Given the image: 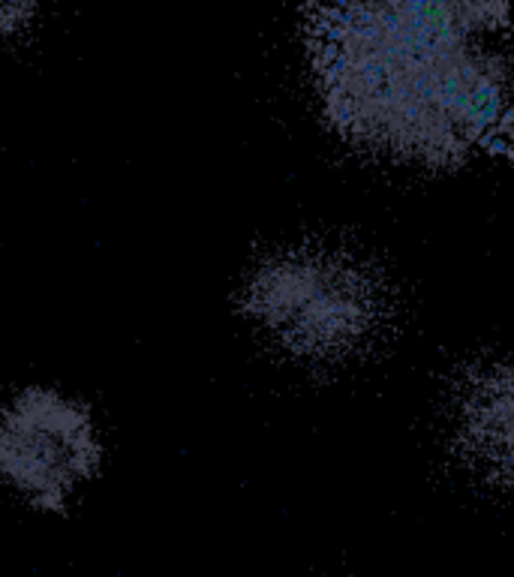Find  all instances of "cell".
<instances>
[{
    "label": "cell",
    "mask_w": 514,
    "mask_h": 577,
    "mask_svg": "<svg viewBox=\"0 0 514 577\" xmlns=\"http://www.w3.org/2000/svg\"><path fill=\"white\" fill-rule=\"evenodd\" d=\"M238 313L274 349L307 364H340L379 337L391 292L370 262L328 244L280 247L238 283Z\"/></svg>",
    "instance_id": "7a4b0ae2"
},
{
    "label": "cell",
    "mask_w": 514,
    "mask_h": 577,
    "mask_svg": "<svg viewBox=\"0 0 514 577\" xmlns=\"http://www.w3.org/2000/svg\"><path fill=\"white\" fill-rule=\"evenodd\" d=\"M109 458L102 412L73 385L30 379L0 394V490L24 508L66 514Z\"/></svg>",
    "instance_id": "3957f363"
},
{
    "label": "cell",
    "mask_w": 514,
    "mask_h": 577,
    "mask_svg": "<svg viewBox=\"0 0 514 577\" xmlns=\"http://www.w3.org/2000/svg\"><path fill=\"white\" fill-rule=\"evenodd\" d=\"M445 415L454 460L475 481L514 490V358L469 367Z\"/></svg>",
    "instance_id": "277c9868"
},
{
    "label": "cell",
    "mask_w": 514,
    "mask_h": 577,
    "mask_svg": "<svg viewBox=\"0 0 514 577\" xmlns=\"http://www.w3.org/2000/svg\"><path fill=\"white\" fill-rule=\"evenodd\" d=\"M42 6L37 4H0V46L10 39H24L39 28Z\"/></svg>",
    "instance_id": "5b68a950"
},
{
    "label": "cell",
    "mask_w": 514,
    "mask_h": 577,
    "mask_svg": "<svg viewBox=\"0 0 514 577\" xmlns=\"http://www.w3.org/2000/svg\"><path fill=\"white\" fill-rule=\"evenodd\" d=\"M310 55L328 124L376 160L457 169L514 148L511 6H322Z\"/></svg>",
    "instance_id": "6da1fadb"
}]
</instances>
